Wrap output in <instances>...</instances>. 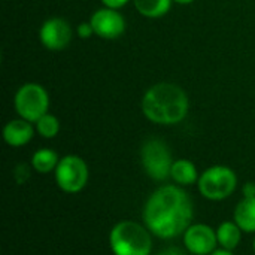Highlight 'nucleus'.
<instances>
[{"label":"nucleus","instance_id":"a211bd4d","mask_svg":"<svg viewBox=\"0 0 255 255\" xmlns=\"http://www.w3.org/2000/svg\"><path fill=\"white\" fill-rule=\"evenodd\" d=\"M93 33H94V28H93L91 22H81L78 25V36L88 39L90 36H93Z\"/></svg>","mask_w":255,"mask_h":255},{"label":"nucleus","instance_id":"5701e85b","mask_svg":"<svg viewBox=\"0 0 255 255\" xmlns=\"http://www.w3.org/2000/svg\"><path fill=\"white\" fill-rule=\"evenodd\" d=\"M173 1H176L179 4H188V3H193L194 0H173Z\"/></svg>","mask_w":255,"mask_h":255},{"label":"nucleus","instance_id":"f257e3e1","mask_svg":"<svg viewBox=\"0 0 255 255\" xmlns=\"http://www.w3.org/2000/svg\"><path fill=\"white\" fill-rule=\"evenodd\" d=\"M193 215L190 196L176 185H164L155 190L143 209L148 230L161 239H173L185 233Z\"/></svg>","mask_w":255,"mask_h":255},{"label":"nucleus","instance_id":"4be33fe9","mask_svg":"<svg viewBox=\"0 0 255 255\" xmlns=\"http://www.w3.org/2000/svg\"><path fill=\"white\" fill-rule=\"evenodd\" d=\"M209 255H235V254H233L232 251H229V250H224V248H223V250H215L212 254H209Z\"/></svg>","mask_w":255,"mask_h":255},{"label":"nucleus","instance_id":"9b49d317","mask_svg":"<svg viewBox=\"0 0 255 255\" xmlns=\"http://www.w3.org/2000/svg\"><path fill=\"white\" fill-rule=\"evenodd\" d=\"M33 127L27 120H12L3 128V137L10 146H24L33 137Z\"/></svg>","mask_w":255,"mask_h":255},{"label":"nucleus","instance_id":"f8f14e48","mask_svg":"<svg viewBox=\"0 0 255 255\" xmlns=\"http://www.w3.org/2000/svg\"><path fill=\"white\" fill-rule=\"evenodd\" d=\"M235 223L241 227L242 232H255V197H244L242 202L236 206Z\"/></svg>","mask_w":255,"mask_h":255},{"label":"nucleus","instance_id":"7ed1b4c3","mask_svg":"<svg viewBox=\"0 0 255 255\" xmlns=\"http://www.w3.org/2000/svg\"><path fill=\"white\" fill-rule=\"evenodd\" d=\"M109 244L114 255H149L152 251L148 230L133 221L118 223L109 235Z\"/></svg>","mask_w":255,"mask_h":255},{"label":"nucleus","instance_id":"f03ea898","mask_svg":"<svg viewBox=\"0 0 255 255\" xmlns=\"http://www.w3.org/2000/svg\"><path fill=\"white\" fill-rule=\"evenodd\" d=\"M142 111L145 117L155 124H176L187 117L188 97L181 87L160 82L145 93L142 99Z\"/></svg>","mask_w":255,"mask_h":255},{"label":"nucleus","instance_id":"f3484780","mask_svg":"<svg viewBox=\"0 0 255 255\" xmlns=\"http://www.w3.org/2000/svg\"><path fill=\"white\" fill-rule=\"evenodd\" d=\"M36 128H37V133L46 139H51V137H55L58 134V130H60V123L58 120L51 115V114H45L43 117H40L37 121H36Z\"/></svg>","mask_w":255,"mask_h":255},{"label":"nucleus","instance_id":"b1692460","mask_svg":"<svg viewBox=\"0 0 255 255\" xmlns=\"http://www.w3.org/2000/svg\"><path fill=\"white\" fill-rule=\"evenodd\" d=\"M254 251H255V239H254Z\"/></svg>","mask_w":255,"mask_h":255},{"label":"nucleus","instance_id":"423d86ee","mask_svg":"<svg viewBox=\"0 0 255 255\" xmlns=\"http://www.w3.org/2000/svg\"><path fill=\"white\" fill-rule=\"evenodd\" d=\"M49 97L39 84H24L15 94V109L22 120L36 123L48 112Z\"/></svg>","mask_w":255,"mask_h":255},{"label":"nucleus","instance_id":"aec40b11","mask_svg":"<svg viewBox=\"0 0 255 255\" xmlns=\"http://www.w3.org/2000/svg\"><path fill=\"white\" fill-rule=\"evenodd\" d=\"M244 197H255V184L254 182H248L244 185L242 188Z\"/></svg>","mask_w":255,"mask_h":255},{"label":"nucleus","instance_id":"39448f33","mask_svg":"<svg viewBox=\"0 0 255 255\" xmlns=\"http://www.w3.org/2000/svg\"><path fill=\"white\" fill-rule=\"evenodd\" d=\"M140 160L145 172L154 181H164L170 176L173 160L170 149L160 139H149L140 149Z\"/></svg>","mask_w":255,"mask_h":255},{"label":"nucleus","instance_id":"dca6fc26","mask_svg":"<svg viewBox=\"0 0 255 255\" xmlns=\"http://www.w3.org/2000/svg\"><path fill=\"white\" fill-rule=\"evenodd\" d=\"M58 161L60 160H58L57 152H54L52 149H48V148L36 151L31 157V166L39 173H48L51 170H55Z\"/></svg>","mask_w":255,"mask_h":255},{"label":"nucleus","instance_id":"2eb2a0df","mask_svg":"<svg viewBox=\"0 0 255 255\" xmlns=\"http://www.w3.org/2000/svg\"><path fill=\"white\" fill-rule=\"evenodd\" d=\"M136 9L148 18H158L169 12L173 0H133Z\"/></svg>","mask_w":255,"mask_h":255},{"label":"nucleus","instance_id":"4468645a","mask_svg":"<svg viewBox=\"0 0 255 255\" xmlns=\"http://www.w3.org/2000/svg\"><path fill=\"white\" fill-rule=\"evenodd\" d=\"M170 176L179 185H191L199 181L197 169L190 160H178L172 166Z\"/></svg>","mask_w":255,"mask_h":255},{"label":"nucleus","instance_id":"20e7f679","mask_svg":"<svg viewBox=\"0 0 255 255\" xmlns=\"http://www.w3.org/2000/svg\"><path fill=\"white\" fill-rule=\"evenodd\" d=\"M199 191L208 200H224L233 194L238 185L236 173L227 166H214L199 178Z\"/></svg>","mask_w":255,"mask_h":255},{"label":"nucleus","instance_id":"9d476101","mask_svg":"<svg viewBox=\"0 0 255 255\" xmlns=\"http://www.w3.org/2000/svg\"><path fill=\"white\" fill-rule=\"evenodd\" d=\"M72 40V28L63 18H51L40 28V42L51 51L64 49Z\"/></svg>","mask_w":255,"mask_h":255},{"label":"nucleus","instance_id":"0eeeda50","mask_svg":"<svg viewBox=\"0 0 255 255\" xmlns=\"http://www.w3.org/2000/svg\"><path fill=\"white\" fill-rule=\"evenodd\" d=\"M54 172L57 185L66 193H79L88 182L87 163L78 155L63 157Z\"/></svg>","mask_w":255,"mask_h":255},{"label":"nucleus","instance_id":"ddd939ff","mask_svg":"<svg viewBox=\"0 0 255 255\" xmlns=\"http://www.w3.org/2000/svg\"><path fill=\"white\" fill-rule=\"evenodd\" d=\"M217 238H218V244L224 250L233 251L239 245V242L242 239V230H241V227L236 223L226 221V223H223L218 227Z\"/></svg>","mask_w":255,"mask_h":255},{"label":"nucleus","instance_id":"6e6552de","mask_svg":"<svg viewBox=\"0 0 255 255\" xmlns=\"http://www.w3.org/2000/svg\"><path fill=\"white\" fill-rule=\"evenodd\" d=\"M217 233L205 224H194L184 233V245L194 255H209L217 248Z\"/></svg>","mask_w":255,"mask_h":255},{"label":"nucleus","instance_id":"1a4fd4ad","mask_svg":"<svg viewBox=\"0 0 255 255\" xmlns=\"http://www.w3.org/2000/svg\"><path fill=\"white\" fill-rule=\"evenodd\" d=\"M90 22L94 28V33L103 39H117L126 30V21L123 15L111 7L94 12Z\"/></svg>","mask_w":255,"mask_h":255},{"label":"nucleus","instance_id":"412c9836","mask_svg":"<svg viewBox=\"0 0 255 255\" xmlns=\"http://www.w3.org/2000/svg\"><path fill=\"white\" fill-rule=\"evenodd\" d=\"M158 255H187L182 250H179V248H175V247H172V248H167V250H164V251H161Z\"/></svg>","mask_w":255,"mask_h":255},{"label":"nucleus","instance_id":"6ab92c4d","mask_svg":"<svg viewBox=\"0 0 255 255\" xmlns=\"http://www.w3.org/2000/svg\"><path fill=\"white\" fill-rule=\"evenodd\" d=\"M103 4L106 7H111V9H118V7H123L128 0H102Z\"/></svg>","mask_w":255,"mask_h":255}]
</instances>
